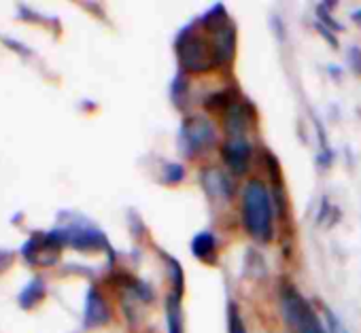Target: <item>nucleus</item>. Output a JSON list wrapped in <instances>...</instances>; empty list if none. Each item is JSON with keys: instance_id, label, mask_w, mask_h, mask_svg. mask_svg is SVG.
<instances>
[{"instance_id": "1", "label": "nucleus", "mask_w": 361, "mask_h": 333, "mask_svg": "<svg viewBox=\"0 0 361 333\" xmlns=\"http://www.w3.org/2000/svg\"><path fill=\"white\" fill-rule=\"evenodd\" d=\"M243 223L257 242H270L274 232L272 198L262 181H249L243 191Z\"/></svg>"}, {"instance_id": "2", "label": "nucleus", "mask_w": 361, "mask_h": 333, "mask_svg": "<svg viewBox=\"0 0 361 333\" xmlns=\"http://www.w3.org/2000/svg\"><path fill=\"white\" fill-rule=\"evenodd\" d=\"M174 49H176L178 64L185 73L202 75V73H209V70H213L217 66L215 64L213 43L209 39H204L200 32H196L194 26L183 30L176 37Z\"/></svg>"}, {"instance_id": "3", "label": "nucleus", "mask_w": 361, "mask_h": 333, "mask_svg": "<svg viewBox=\"0 0 361 333\" xmlns=\"http://www.w3.org/2000/svg\"><path fill=\"white\" fill-rule=\"evenodd\" d=\"M281 310H283L285 322L293 329V333H329L325 331L310 301L293 284H283Z\"/></svg>"}, {"instance_id": "4", "label": "nucleus", "mask_w": 361, "mask_h": 333, "mask_svg": "<svg viewBox=\"0 0 361 333\" xmlns=\"http://www.w3.org/2000/svg\"><path fill=\"white\" fill-rule=\"evenodd\" d=\"M217 127L209 117L192 115L185 117L178 130V149L183 157L194 159L207 151H211L217 144Z\"/></svg>"}, {"instance_id": "5", "label": "nucleus", "mask_w": 361, "mask_h": 333, "mask_svg": "<svg viewBox=\"0 0 361 333\" xmlns=\"http://www.w3.org/2000/svg\"><path fill=\"white\" fill-rule=\"evenodd\" d=\"M62 244L64 242H62L58 232H54V234H37L24 246V255L35 265H51L58 259Z\"/></svg>"}, {"instance_id": "6", "label": "nucleus", "mask_w": 361, "mask_h": 333, "mask_svg": "<svg viewBox=\"0 0 361 333\" xmlns=\"http://www.w3.org/2000/svg\"><path fill=\"white\" fill-rule=\"evenodd\" d=\"M253 146L247 138H228L221 146V157L234 175H245L249 170Z\"/></svg>"}, {"instance_id": "7", "label": "nucleus", "mask_w": 361, "mask_h": 333, "mask_svg": "<svg viewBox=\"0 0 361 333\" xmlns=\"http://www.w3.org/2000/svg\"><path fill=\"white\" fill-rule=\"evenodd\" d=\"M213 51H215V64L217 66H230L236 58V43H238V37H236V26L232 22L224 24L219 30L213 32Z\"/></svg>"}, {"instance_id": "8", "label": "nucleus", "mask_w": 361, "mask_h": 333, "mask_svg": "<svg viewBox=\"0 0 361 333\" xmlns=\"http://www.w3.org/2000/svg\"><path fill=\"white\" fill-rule=\"evenodd\" d=\"M226 119V132L228 138H247V130L249 123L253 121V108L243 102L240 98H236L224 113Z\"/></svg>"}, {"instance_id": "9", "label": "nucleus", "mask_w": 361, "mask_h": 333, "mask_svg": "<svg viewBox=\"0 0 361 333\" xmlns=\"http://www.w3.org/2000/svg\"><path fill=\"white\" fill-rule=\"evenodd\" d=\"M200 181H202L204 191L215 200H230L234 196V183L226 170L207 168V170H202Z\"/></svg>"}, {"instance_id": "10", "label": "nucleus", "mask_w": 361, "mask_h": 333, "mask_svg": "<svg viewBox=\"0 0 361 333\" xmlns=\"http://www.w3.org/2000/svg\"><path fill=\"white\" fill-rule=\"evenodd\" d=\"M111 320V310L106 299L100 295L98 289H90L87 291V299H85V325L87 327H102Z\"/></svg>"}, {"instance_id": "11", "label": "nucleus", "mask_w": 361, "mask_h": 333, "mask_svg": "<svg viewBox=\"0 0 361 333\" xmlns=\"http://www.w3.org/2000/svg\"><path fill=\"white\" fill-rule=\"evenodd\" d=\"M192 253L196 259L213 263L217 259V238L213 232H200L192 238Z\"/></svg>"}, {"instance_id": "12", "label": "nucleus", "mask_w": 361, "mask_h": 333, "mask_svg": "<svg viewBox=\"0 0 361 333\" xmlns=\"http://www.w3.org/2000/svg\"><path fill=\"white\" fill-rule=\"evenodd\" d=\"M166 325L168 333H185V320H183V308H180V295L172 293L166 299Z\"/></svg>"}, {"instance_id": "13", "label": "nucleus", "mask_w": 361, "mask_h": 333, "mask_svg": "<svg viewBox=\"0 0 361 333\" xmlns=\"http://www.w3.org/2000/svg\"><path fill=\"white\" fill-rule=\"evenodd\" d=\"M166 263H168V274H170V282H172V293L183 297V289H185V274H183V268L180 263L174 259V257H168L164 255Z\"/></svg>"}, {"instance_id": "14", "label": "nucleus", "mask_w": 361, "mask_h": 333, "mask_svg": "<svg viewBox=\"0 0 361 333\" xmlns=\"http://www.w3.org/2000/svg\"><path fill=\"white\" fill-rule=\"evenodd\" d=\"M170 96H172V102L176 104V108H183L185 98H188V79H185V75H183V73H178V75L172 79Z\"/></svg>"}, {"instance_id": "15", "label": "nucleus", "mask_w": 361, "mask_h": 333, "mask_svg": "<svg viewBox=\"0 0 361 333\" xmlns=\"http://www.w3.org/2000/svg\"><path fill=\"white\" fill-rule=\"evenodd\" d=\"M228 333H247L245 318L234 301L228 303Z\"/></svg>"}, {"instance_id": "16", "label": "nucleus", "mask_w": 361, "mask_h": 333, "mask_svg": "<svg viewBox=\"0 0 361 333\" xmlns=\"http://www.w3.org/2000/svg\"><path fill=\"white\" fill-rule=\"evenodd\" d=\"M185 179V170H183V165L180 163H166L164 165V175H161V181L166 185H176Z\"/></svg>"}, {"instance_id": "17", "label": "nucleus", "mask_w": 361, "mask_h": 333, "mask_svg": "<svg viewBox=\"0 0 361 333\" xmlns=\"http://www.w3.org/2000/svg\"><path fill=\"white\" fill-rule=\"evenodd\" d=\"M43 284H41V280H37V282H32L26 291H24V295H22V303L24 306H35L41 297H43Z\"/></svg>"}, {"instance_id": "18", "label": "nucleus", "mask_w": 361, "mask_h": 333, "mask_svg": "<svg viewBox=\"0 0 361 333\" xmlns=\"http://www.w3.org/2000/svg\"><path fill=\"white\" fill-rule=\"evenodd\" d=\"M323 312H325V322H327L329 333H348V329L342 325V320H340V318H338L329 308H325Z\"/></svg>"}, {"instance_id": "19", "label": "nucleus", "mask_w": 361, "mask_h": 333, "mask_svg": "<svg viewBox=\"0 0 361 333\" xmlns=\"http://www.w3.org/2000/svg\"><path fill=\"white\" fill-rule=\"evenodd\" d=\"M348 64H350L355 75H361V49L359 47L348 49Z\"/></svg>"}, {"instance_id": "20", "label": "nucleus", "mask_w": 361, "mask_h": 333, "mask_svg": "<svg viewBox=\"0 0 361 333\" xmlns=\"http://www.w3.org/2000/svg\"><path fill=\"white\" fill-rule=\"evenodd\" d=\"M317 30L321 32V37H323V39H325V41H327V43H329L334 49H338V39L331 34V30H329V28H325L323 24H319V22H317Z\"/></svg>"}, {"instance_id": "21", "label": "nucleus", "mask_w": 361, "mask_h": 333, "mask_svg": "<svg viewBox=\"0 0 361 333\" xmlns=\"http://www.w3.org/2000/svg\"><path fill=\"white\" fill-rule=\"evenodd\" d=\"M327 208H329V202H327V198H325V200H323V204H321V213H319V219H317L319 223H323V219L327 217Z\"/></svg>"}, {"instance_id": "22", "label": "nucleus", "mask_w": 361, "mask_h": 333, "mask_svg": "<svg viewBox=\"0 0 361 333\" xmlns=\"http://www.w3.org/2000/svg\"><path fill=\"white\" fill-rule=\"evenodd\" d=\"M353 20H355L357 24H361V11H355V13H353Z\"/></svg>"}]
</instances>
